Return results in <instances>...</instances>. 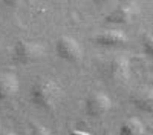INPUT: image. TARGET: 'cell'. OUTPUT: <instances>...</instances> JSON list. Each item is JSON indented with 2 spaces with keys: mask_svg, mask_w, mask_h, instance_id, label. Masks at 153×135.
Here are the masks:
<instances>
[{
  "mask_svg": "<svg viewBox=\"0 0 153 135\" xmlns=\"http://www.w3.org/2000/svg\"><path fill=\"white\" fill-rule=\"evenodd\" d=\"M32 101L43 109H54L63 97L61 86L51 78H42L34 83L31 89Z\"/></svg>",
  "mask_w": 153,
  "mask_h": 135,
  "instance_id": "cell-1",
  "label": "cell"
},
{
  "mask_svg": "<svg viewBox=\"0 0 153 135\" xmlns=\"http://www.w3.org/2000/svg\"><path fill=\"white\" fill-rule=\"evenodd\" d=\"M45 57L43 45L32 40H19L11 51V58L19 65H31L37 63Z\"/></svg>",
  "mask_w": 153,
  "mask_h": 135,
  "instance_id": "cell-2",
  "label": "cell"
},
{
  "mask_svg": "<svg viewBox=\"0 0 153 135\" xmlns=\"http://www.w3.org/2000/svg\"><path fill=\"white\" fill-rule=\"evenodd\" d=\"M101 75L110 83H123L130 75V61L127 57L117 55L101 65Z\"/></svg>",
  "mask_w": 153,
  "mask_h": 135,
  "instance_id": "cell-3",
  "label": "cell"
},
{
  "mask_svg": "<svg viewBox=\"0 0 153 135\" xmlns=\"http://www.w3.org/2000/svg\"><path fill=\"white\" fill-rule=\"evenodd\" d=\"M112 107V100L110 97L101 91H94L87 95L86 103H84V109L86 114L91 115L94 118H100L104 117Z\"/></svg>",
  "mask_w": 153,
  "mask_h": 135,
  "instance_id": "cell-4",
  "label": "cell"
},
{
  "mask_svg": "<svg viewBox=\"0 0 153 135\" xmlns=\"http://www.w3.org/2000/svg\"><path fill=\"white\" fill-rule=\"evenodd\" d=\"M55 51L60 58L71 61V63H76V61H80L83 58V48L80 42L69 35H61L57 40Z\"/></svg>",
  "mask_w": 153,
  "mask_h": 135,
  "instance_id": "cell-5",
  "label": "cell"
},
{
  "mask_svg": "<svg viewBox=\"0 0 153 135\" xmlns=\"http://www.w3.org/2000/svg\"><path fill=\"white\" fill-rule=\"evenodd\" d=\"M138 12V8L135 3H120L115 6L106 17V20L109 23H117V25H126V23H130L135 16Z\"/></svg>",
  "mask_w": 153,
  "mask_h": 135,
  "instance_id": "cell-6",
  "label": "cell"
},
{
  "mask_svg": "<svg viewBox=\"0 0 153 135\" xmlns=\"http://www.w3.org/2000/svg\"><path fill=\"white\" fill-rule=\"evenodd\" d=\"M95 43L101 45V46H109V48H117V46H123L127 42V37L123 31L118 29H106L101 31L98 34L94 35Z\"/></svg>",
  "mask_w": 153,
  "mask_h": 135,
  "instance_id": "cell-7",
  "label": "cell"
},
{
  "mask_svg": "<svg viewBox=\"0 0 153 135\" xmlns=\"http://www.w3.org/2000/svg\"><path fill=\"white\" fill-rule=\"evenodd\" d=\"M19 91V78L11 72H0V101L8 100Z\"/></svg>",
  "mask_w": 153,
  "mask_h": 135,
  "instance_id": "cell-8",
  "label": "cell"
},
{
  "mask_svg": "<svg viewBox=\"0 0 153 135\" xmlns=\"http://www.w3.org/2000/svg\"><path fill=\"white\" fill-rule=\"evenodd\" d=\"M132 103L138 107L144 110V112L153 114V89H139L132 95Z\"/></svg>",
  "mask_w": 153,
  "mask_h": 135,
  "instance_id": "cell-9",
  "label": "cell"
},
{
  "mask_svg": "<svg viewBox=\"0 0 153 135\" xmlns=\"http://www.w3.org/2000/svg\"><path fill=\"white\" fill-rule=\"evenodd\" d=\"M146 126L138 117H130L124 120L120 126V135H143Z\"/></svg>",
  "mask_w": 153,
  "mask_h": 135,
  "instance_id": "cell-10",
  "label": "cell"
},
{
  "mask_svg": "<svg viewBox=\"0 0 153 135\" xmlns=\"http://www.w3.org/2000/svg\"><path fill=\"white\" fill-rule=\"evenodd\" d=\"M143 46H144V51L153 58V34H149L143 39Z\"/></svg>",
  "mask_w": 153,
  "mask_h": 135,
  "instance_id": "cell-11",
  "label": "cell"
},
{
  "mask_svg": "<svg viewBox=\"0 0 153 135\" xmlns=\"http://www.w3.org/2000/svg\"><path fill=\"white\" fill-rule=\"evenodd\" d=\"M26 135H51V134H49V131H48L45 126L35 125V126H32V128L26 132Z\"/></svg>",
  "mask_w": 153,
  "mask_h": 135,
  "instance_id": "cell-12",
  "label": "cell"
},
{
  "mask_svg": "<svg viewBox=\"0 0 153 135\" xmlns=\"http://www.w3.org/2000/svg\"><path fill=\"white\" fill-rule=\"evenodd\" d=\"M71 135H92V134H89V132H86V131H80V129H74V131L71 132Z\"/></svg>",
  "mask_w": 153,
  "mask_h": 135,
  "instance_id": "cell-13",
  "label": "cell"
},
{
  "mask_svg": "<svg viewBox=\"0 0 153 135\" xmlns=\"http://www.w3.org/2000/svg\"><path fill=\"white\" fill-rule=\"evenodd\" d=\"M0 135H16L14 132H12V131H9V129H0Z\"/></svg>",
  "mask_w": 153,
  "mask_h": 135,
  "instance_id": "cell-14",
  "label": "cell"
}]
</instances>
